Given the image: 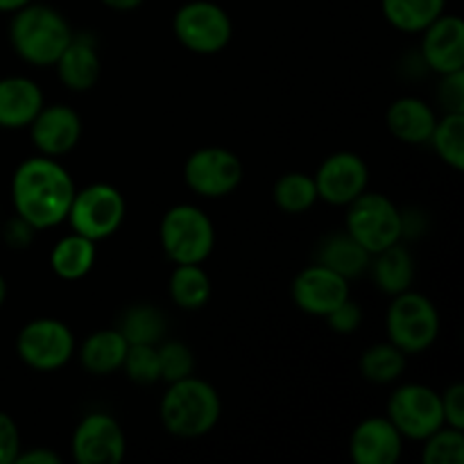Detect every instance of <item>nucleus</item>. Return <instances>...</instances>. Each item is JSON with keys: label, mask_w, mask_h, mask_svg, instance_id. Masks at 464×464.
Returning a JSON list of instances; mask_svg holds the SVG:
<instances>
[{"label": "nucleus", "mask_w": 464, "mask_h": 464, "mask_svg": "<svg viewBox=\"0 0 464 464\" xmlns=\"http://www.w3.org/2000/svg\"><path fill=\"white\" fill-rule=\"evenodd\" d=\"M75 190L71 172L57 159L44 154L21 161L12 175L14 211L36 231L66 222Z\"/></svg>", "instance_id": "1"}, {"label": "nucleus", "mask_w": 464, "mask_h": 464, "mask_svg": "<svg viewBox=\"0 0 464 464\" xmlns=\"http://www.w3.org/2000/svg\"><path fill=\"white\" fill-rule=\"evenodd\" d=\"M222 415L218 390L198 376L168 383L159 403V420L163 429L179 440H198L211 433Z\"/></svg>", "instance_id": "2"}, {"label": "nucleus", "mask_w": 464, "mask_h": 464, "mask_svg": "<svg viewBox=\"0 0 464 464\" xmlns=\"http://www.w3.org/2000/svg\"><path fill=\"white\" fill-rule=\"evenodd\" d=\"M71 36L72 30L66 16L50 5H39L34 0L16 9L9 23L14 53L36 68L54 66Z\"/></svg>", "instance_id": "3"}, {"label": "nucleus", "mask_w": 464, "mask_h": 464, "mask_svg": "<svg viewBox=\"0 0 464 464\" xmlns=\"http://www.w3.org/2000/svg\"><path fill=\"white\" fill-rule=\"evenodd\" d=\"M159 240L175 266L204 263L216 247V225L199 207L175 204L163 213Z\"/></svg>", "instance_id": "4"}, {"label": "nucleus", "mask_w": 464, "mask_h": 464, "mask_svg": "<svg viewBox=\"0 0 464 464\" xmlns=\"http://www.w3.org/2000/svg\"><path fill=\"white\" fill-rule=\"evenodd\" d=\"M385 331L394 347L408 356L426 352L440 335V313L433 299L417 290L394 295L385 313Z\"/></svg>", "instance_id": "5"}, {"label": "nucleus", "mask_w": 464, "mask_h": 464, "mask_svg": "<svg viewBox=\"0 0 464 464\" xmlns=\"http://www.w3.org/2000/svg\"><path fill=\"white\" fill-rule=\"evenodd\" d=\"M344 231L367 252L376 254L390 245L401 243V208L388 195L365 190L352 204H347Z\"/></svg>", "instance_id": "6"}, {"label": "nucleus", "mask_w": 464, "mask_h": 464, "mask_svg": "<svg viewBox=\"0 0 464 464\" xmlns=\"http://www.w3.org/2000/svg\"><path fill=\"white\" fill-rule=\"evenodd\" d=\"M127 216V202L121 190L111 184H89L75 190L66 222L75 234L86 236L93 243L107 240L122 227Z\"/></svg>", "instance_id": "7"}, {"label": "nucleus", "mask_w": 464, "mask_h": 464, "mask_svg": "<svg viewBox=\"0 0 464 464\" xmlns=\"http://www.w3.org/2000/svg\"><path fill=\"white\" fill-rule=\"evenodd\" d=\"M172 32L195 54H218L231 44L234 23L225 7L211 0H190L172 18Z\"/></svg>", "instance_id": "8"}, {"label": "nucleus", "mask_w": 464, "mask_h": 464, "mask_svg": "<svg viewBox=\"0 0 464 464\" xmlns=\"http://www.w3.org/2000/svg\"><path fill=\"white\" fill-rule=\"evenodd\" d=\"M75 335L57 317H36L16 335V353L30 370L57 372L75 356Z\"/></svg>", "instance_id": "9"}, {"label": "nucleus", "mask_w": 464, "mask_h": 464, "mask_svg": "<svg viewBox=\"0 0 464 464\" xmlns=\"http://www.w3.org/2000/svg\"><path fill=\"white\" fill-rule=\"evenodd\" d=\"M245 166L240 157L220 145H207L188 154L184 163V181L195 195L220 199L243 184Z\"/></svg>", "instance_id": "10"}, {"label": "nucleus", "mask_w": 464, "mask_h": 464, "mask_svg": "<svg viewBox=\"0 0 464 464\" xmlns=\"http://www.w3.org/2000/svg\"><path fill=\"white\" fill-rule=\"evenodd\" d=\"M388 420L397 426L403 440L421 442L444 426L440 392L424 383L401 385L390 394Z\"/></svg>", "instance_id": "11"}, {"label": "nucleus", "mask_w": 464, "mask_h": 464, "mask_svg": "<svg viewBox=\"0 0 464 464\" xmlns=\"http://www.w3.org/2000/svg\"><path fill=\"white\" fill-rule=\"evenodd\" d=\"M72 460L77 464H118L125 460L127 438L109 412H89L72 430Z\"/></svg>", "instance_id": "12"}, {"label": "nucleus", "mask_w": 464, "mask_h": 464, "mask_svg": "<svg viewBox=\"0 0 464 464\" xmlns=\"http://www.w3.org/2000/svg\"><path fill=\"white\" fill-rule=\"evenodd\" d=\"M317 199L331 207H347L370 186V168L365 159L349 150L329 154L313 175Z\"/></svg>", "instance_id": "13"}, {"label": "nucleus", "mask_w": 464, "mask_h": 464, "mask_svg": "<svg viewBox=\"0 0 464 464\" xmlns=\"http://www.w3.org/2000/svg\"><path fill=\"white\" fill-rule=\"evenodd\" d=\"M290 293H293V302L299 311L315 317H326L334 308L352 297L349 281L322 263L304 267L295 276Z\"/></svg>", "instance_id": "14"}, {"label": "nucleus", "mask_w": 464, "mask_h": 464, "mask_svg": "<svg viewBox=\"0 0 464 464\" xmlns=\"http://www.w3.org/2000/svg\"><path fill=\"white\" fill-rule=\"evenodd\" d=\"M27 130L39 154L57 159L77 148L84 125L80 113L68 104H44Z\"/></svg>", "instance_id": "15"}, {"label": "nucleus", "mask_w": 464, "mask_h": 464, "mask_svg": "<svg viewBox=\"0 0 464 464\" xmlns=\"http://www.w3.org/2000/svg\"><path fill=\"white\" fill-rule=\"evenodd\" d=\"M421 62L438 75L464 71V21L442 14L421 32Z\"/></svg>", "instance_id": "16"}, {"label": "nucleus", "mask_w": 464, "mask_h": 464, "mask_svg": "<svg viewBox=\"0 0 464 464\" xmlns=\"http://www.w3.org/2000/svg\"><path fill=\"white\" fill-rule=\"evenodd\" d=\"M403 453V435L385 417H367L349 438V456L356 464H397Z\"/></svg>", "instance_id": "17"}, {"label": "nucleus", "mask_w": 464, "mask_h": 464, "mask_svg": "<svg viewBox=\"0 0 464 464\" xmlns=\"http://www.w3.org/2000/svg\"><path fill=\"white\" fill-rule=\"evenodd\" d=\"M57 77L68 91L84 93L98 84L102 75V57H100L98 39L91 32H72L71 41L54 62Z\"/></svg>", "instance_id": "18"}, {"label": "nucleus", "mask_w": 464, "mask_h": 464, "mask_svg": "<svg viewBox=\"0 0 464 464\" xmlns=\"http://www.w3.org/2000/svg\"><path fill=\"white\" fill-rule=\"evenodd\" d=\"M45 104L44 91L25 75L0 77V127L25 130Z\"/></svg>", "instance_id": "19"}, {"label": "nucleus", "mask_w": 464, "mask_h": 464, "mask_svg": "<svg viewBox=\"0 0 464 464\" xmlns=\"http://www.w3.org/2000/svg\"><path fill=\"white\" fill-rule=\"evenodd\" d=\"M438 122V113L426 100L415 95L397 98L385 111V125L390 134L406 145H426Z\"/></svg>", "instance_id": "20"}, {"label": "nucleus", "mask_w": 464, "mask_h": 464, "mask_svg": "<svg viewBox=\"0 0 464 464\" xmlns=\"http://www.w3.org/2000/svg\"><path fill=\"white\" fill-rule=\"evenodd\" d=\"M130 343L118 329H100L93 331L89 338L82 343L80 356L82 367L93 376H109L116 374L122 367L125 353Z\"/></svg>", "instance_id": "21"}, {"label": "nucleus", "mask_w": 464, "mask_h": 464, "mask_svg": "<svg viewBox=\"0 0 464 464\" xmlns=\"http://www.w3.org/2000/svg\"><path fill=\"white\" fill-rule=\"evenodd\" d=\"M329 270L338 272L347 281L358 279L370 270L372 254L362 247L358 240H353L347 231L329 234L317 247V261Z\"/></svg>", "instance_id": "22"}, {"label": "nucleus", "mask_w": 464, "mask_h": 464, "mask_svg": "<svg viewBox=\"0 0 464 464\" xmlns=\"http://www.w3.org/2000/svg\"><path fill=\"white\" fill-rule=\"evenodd\" d=\"M370 270L381 293L394 297L403 290H411L415 279V258L401 243H394L372 254Z\"/></svg>", "instance_id": "23"}, {"label": "nucleus", "mask_w": 464, "mask_h": 464, "mask_svg": "<svg viewBox=\"0 0 464 464\" xmlns=\"http://www.w3.org/2000/svg\"><path fill=\"white\" fill-rule=\"evenodd\" d=\"M98 258V243L71 231L59 238L50 252V267L63 281H80L93 270Z\"/></svg>", "instance_id": "24"}, {"label": "nucleus", "mask_w": 464, "mask_h": 464, "mask_svg": "<svg viewBox=\"0 0 464 464\" xmlns=\"http://www.w3.org/2000/svg\"><path fill=\"white\" fill-rule=\"evenodd\" d=\"M168 293L175 306L184 311H199L211 299V276L202 267V263H184L175 266L168 279Z\"/></svg>", "instance_id": "25"}, {"label": "nucleus", "mask_w": 464, "mask_h": 464, "mask_svg": "<svg viewBox=\"0 0 464 464\" xmlns=\"http://www.w3.org/2000/svg\"><path fill=\"white\" fill-rule=\"evenodd\" d=\"M447 0H381L385 21L406 34H421L430 23L444 14Z\"/></svg>", "instance_id": "26"}, {"label": "nucleus", "mask_w": 464, "mask_h": 464, "mask_svg": "<svg viewBox=\"0 0 464 464\" xmlns=\"http://www.w3.org/2000/svg\"><path fill=\"white\" fill-rule=\"evenodd\" d=\"M116 329L130 344H159L166 338L168 322L161 308L152 304H134L122 313Z\"/></svg>", "instance_id": "27"}, {"label": "nucleus", "mask_w": 464, "mask_h": 464, "mask_svg": "<svg viewBox=\"0 0 464 464\" xmlns=\"http://www.w3.org/2000/svg\"><path fill=\"white\" fill-rule=\"evenodd\" d=\"M358 365H361L362 379L376 385H388L403 376L408 367V353H403L388 340V343L372 344L370 349H365Z\"/></svg>", "instance_id": "28"}, {"label": "nucleus", "mask_w": 464, "mask_h": 464, "mask_svg": "<svg viewBox=\"0 0 464 464\" xmlns=\"http://www.w3.org/2000/svg\"><path fill=\"white\" fill-rule=\"evenodd\" d=\"M272 199L279 211L290 213V216L311 211L317 202L315 179L306 172H285L275 181Z\"/></svg>", "instance_id": "29"}, {"label": "nucleus", "mask_w": 464, "mask_h": 464, "mask_svg": "<svg viewBox=\"0 0 464 464\" xmlns=\"http://www.w3.org/2000/svg\"><path fill=\"white\" fill-rule=\"evenodd\" d=\"M430 145L435 154L453 168L456 172H462L464 168V113H444L438 118L430 134Z\"/></svg>", "instance_id": "30"}, {"label": "nucleus", "mask_w": 464, "mask_h": 464, "mask_svg": "<svg viewBox=\"0 0 464 464\" xmlns=\"http://www.w3.org/2000/svg\"><path fill=\"white\" fill-rule=\"evenodd\" d=\"M421 462L424 464H464V433L451 426H442L421 440Z\"/></svg>", "instance_id": "31"}, {"label": "nucleus", "mask_w": 464, "mask_h": 464, "mask_svg": "<svg viewBox=\"0 0 464 464\" xmlns=\"http://www.w3.org/2000/svg\"><path fill=\"white\" fill-rule=\"evenodd\" d=\"M159 353V370H161V381L175 383V381L193 376L195 372V353L181 340H161L157 344Z\"/></svg>", "instance_id": "32"}, {"label": "nucleus", "mask_w": 464, "mask_h": 464, "mask_svg": "<svg viewBox=\"0 0 464 464\" xmlns=\"http://www.w3.org/2000/svg\"><path fill=\"white\" fill-rule=\"evenodd\" d=\"M121 370L125 372L131 383H159L161 381V370H159L157 344H130Z\"/></svg>", "instance_id": "33"}, {"label": "nucleus", "mask_w": 464, "mask_h": 464, "mask_svg": "<svg viewBox=\"0 0 464 464\" xmlns=\"http://www.w3.org/2000/svg\"><path fill=\"white\" fill-rule=\"evenodd\" d=\"M438 91H435V98H438L440 107L444 113H464V71L458 72H447V75H440Z\"/></svg>", "instance_id": "34"}, {"label": "nucleus", "mask_w": 464, "mask_h": 464, "mask_svg": "<svg viewBox=\"0 0 464 464\" xmlns=\"http://www.w3.org/2000/svg\"><path fill=\"white\" fill-rule=\"evenodd\" d=\"M324 320L326 324L331 326V331H335V334H353V331L361 329L362 324V308L358 306L356 302H352V297H349L347 302H343L338 308H334Z\"/></svg>", "instance_id": "35"}, {"label": "nucleus", "mask_w": 464, "mask_h": 464, "mask_svg": "<svg viewBox=\"0 0 464 464\" xmlns=\"http://www.w3.org/2000/svg\"><path fill=\"white\" fill-rule=\"evenodd\" d=\"M442 399V412H444V426L462 430L464 429V385L458 383L449 385L444 392H440Z\"/></svg>", "instance_id": "36"}, {"label": "nucleus", "mask_w": 464, "mask_h": 464, "mask_svg": "<svg viewBox=\"0 0 464 464\" xmlns=\"http://www.w3.org/2000/svg\"><path fill=\"white\" fill-rule=\"evenodd\" d=\"M21 433L7 412L0 411V464H14L21 453Z\"/></svg>", "instance_id": "37"}, {"label": "nucleus", "mask_w": 464, "mask_h": 464, "mask_svg": "<svg viewBox=\"0 0 464 464\" xmlns=\"http://www.w3.org/2000/svg\"><path fill=\"white\" fill-rule=\"evenodd\" d=\"M0 231H3V240L7 243V247L12 249H27L36 234L34 227L18 216L14 220H9L7 225H0Z\"/></svg>", "instance_id": "38"}, {"label": "nucleus", "mask_w": 464, "mask_h": 464, "mask_svg": "<svg viewBox=\"0 0 464 464\" xmlns=\"http://www.w3.org/2000/svg\"><path fill=\"white\" fill-rule=\"evenodd\" d=\"M62 462V458H59V453H54L53 449H44V447H34L30 449V451H23L18 453L16 462L14 464H59Z\"/></svg>", "instance_id": "39"}, {"label": "nucleus", "mask_w": 464, "mask_h": 464, "mask_svg": "<svg viewBox=\"0 0 464 464\" xmlns=\"http://www.w3.org/2000/svg\"><path fill=\"white\" fill-rule=\"evenodd\" d=\"M104 7L113 9V12H134L139 9L145 0H100Z\"/></svg>", "instance_id": "40"}, {"label": "nucleus", "mask_w": 464, "mask_h": 464, "mask_svg": "<svg viewBox=\"0 0 464 464\" xmlns=\"http://www.w3.org/2000/svg\"><path fill=\"white\" fill-rule=\"evenodd\" d=\"M32 0H0V12H9L14 14L16 9L25 7V5H30Z\"/></svg>", "instance_id": "41"}, {"label": "nucleus", "mask_w": 464, "mask_h": 464, "mask_svg": "<svg viewBox=\"0 0 464 464\" xmlns=\"http://www.w3.org/2000/svg\"><path fill=\"white\" fill-rule=\"evenodd\" d=\"M5 299H7V281H5V276L0 275V306L5 304Z\"/></svg>", "instance_id": "42"}, {"label": "nucleus", "mask_w": 464, "mask_h": 464, "mask_svg": "<svg viewBox=\"0 0 464 464\" xmlns=\"http://www.w3.org/2000/svg\"><path fill=\"white\" fill-rule=\"evenodd\" d=\"M0 225H3V216H0Z\"/></svg>", "instance_id": "43"}]
</instances>
